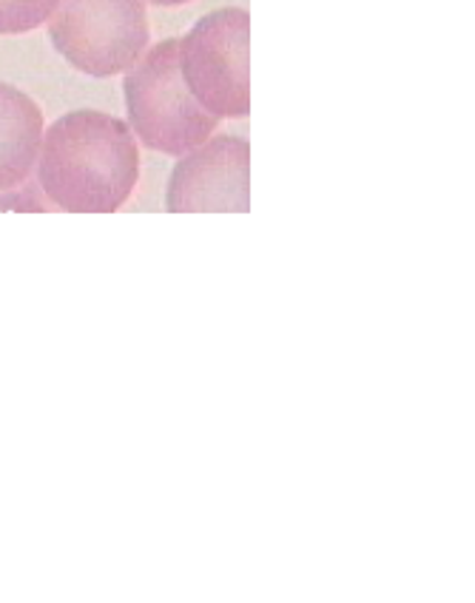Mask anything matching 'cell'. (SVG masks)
I'll return each instance as SVG.
<instances>
[{
  "label": "cell",
  "mask_w": 475,
  "mask_h": 603,
  "mask_svg": "<svg viewBox=\"0 0 475 603\" xmlns=\"http://www.w3.org/2000/svg\"><path fill=\"white\" fill-rule=\"evenodd\" d=\"M57 0H0V34H26L52 18Z\"/></svg>",
  "instance_id": "cell-7"
},
{
  "label": "cell",
  "mask_w": 475,
  "mask_h": 603,
  "mask_svg": "<svg viewBox=\"0 0 475 603\" xmlns=\"http://www.w3.org/2000/svg\"><path fill=\"white\" fill-rule=\"evenodd\" d=\"M145 3H154V7H183V3H191V0H145Z\"/></svg>",
  "instance_id": "cell-8"
},
{
  "label": "cell",
  "mask_w": 475,
  "mask_h": 603,
  "mask_svg": "<svg viewBox=\"0 0 475 603\" xmlns=\"http://www.w3.org/2000/svg\"><path fill=\"white\" fill-rule=\"evenodd\" d=\"M140 180V149L129 122L83 109L43 131L37 189L68 214H115Z\"/></svg>",
  "instance_id": "cell-1"
},
{
  "label": "cell",
  "mask_w": 475,
  "mask_h": 603,
  "mask_svg": "<svg viewBox=\"0 0 475 603\" xmlns=\"http://www.w3.org/2000/svg\"><path fill=\"white\" fill-rule=\"evenodd\" d=\"M43 143L41 106L21 88L0 83V194L29 183Z\"/></svg>",
  "instance_id": "cell-6"
},
{
  "label": "cell",
  "mask_w": 475,
  "mask_h": 603,
  "mask_svg": "<svg viewBox=\"0 0 475 603\" xmlns=\"http://www.w3.org/2000/svg\"><path fill=\"white\" fill-rule=\"evenodd\" d=\"M131 131L160 154L183 157L199 149L219 120L194 100L180 68V37L145 49L122 80Z\"/></svg>",
  "instance_id": "cell-2"
},
{
  "label": "cell",
  "mask_w": 475,
  "mask_h": 603,
  "mask_svg": "<svg viewBox=\"0 0 475 603\" xmlns=\"http://www.w3.org/2000/svg\"><path fill=\"white\" fill-rule=\"evenodd\" d=\"M251 14L219 9L180 37V68L194 100L217 120L251 115Z\"/></svg>",
  "instance_id": "cell-3"
},
{
  "label": "cell",
  "mask_w": 475,
  "mask_h": 603,
  "mask_svg": "<svg viewBox=\"0 0 475 603\" xmlns=\"http://www.w3.org/2000/svg\"><path fill=\"white\" fill-rule=\"evenodd\" d=\"M46 26L52 46L91 77L129 72L149 49L145 0H57Z\"/></svg>",
  "instance_id": "cell-4"
},
{
  "label": "cell",
  "mask_w": 475,
  "mask_h": 603,
  "mask_svg": "<svg viewBox=\"0 0 475 603\" xmlns=\"http://www.w3.org/2000/svg\"><path fill=\"white\" fill-rule=\"evenodd\" d=\"M248 176H251V146L239 137H214L199 149L188 151L169 180L171 214H199V211H237L248 205Z\"/></svg>",
  "instance_id": "cell-5"
}]
</instances>
